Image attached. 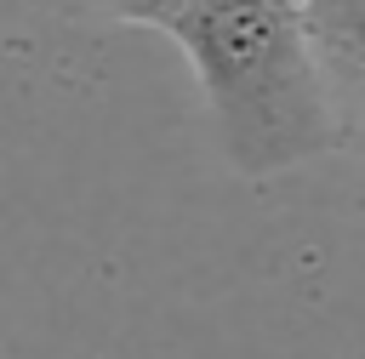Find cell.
Wrapping results in <instances>:
<instances>
[{"label":"cell","instance_id":"obj_1","mask_svg":"<svg viewBox=\"0 0 365 359\" xmlns=\"http://www.w3.org/2000/svg\"><path fill=\"white\" fill-rule=\"evenodd\" d=\"M165 34L194 63L234 171L279 177L331 154L325 85L297 0H182Z\"/></svg>","mask_w":365,"mask_h":359},{"label":"cell","instance_id":"obj_2","mask_svg":"<svg viewBox=\"0 0 365 359\" xmlns=\"http://www.w3.org/2000/svg\"><path fill=\"white\" fill-rule=\"evenodd\" d=\"M331 114V154L365 165V0H297Z\"/></svg>","mask_w":365,"mask_h":359},{"label":"cell","instance_id":"obj_3","mask_svg":"<svg viewBox=\"0 0 365 359\" xmlns=\"http://www.w3.org/2000/svg\"><path fill=\"white\" fill-rule=\"evenodd\" d=\"M68 6H86V11H108L120 23H143V28H165L171 11L182 0H68Z\"/></svg>","mask_w":365,"mask_h":359}]
</instances>
